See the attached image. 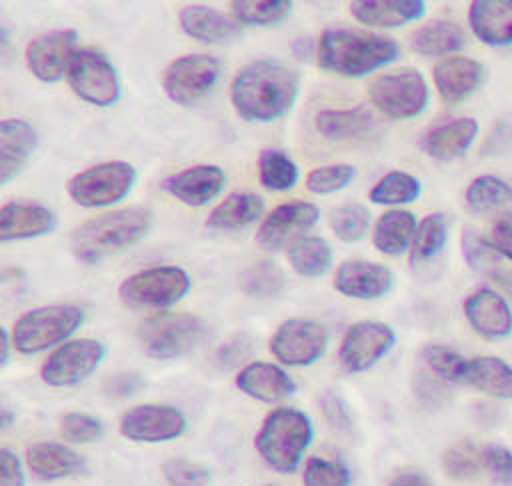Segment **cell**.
<instances>
[{"label":"cell","mask_w":512,"mask_h":486,"mask_svg":"<svg viewBox=\"0 0 512 486\" xmlns=\"http://www.w3.org/2000/svg\"><path fill=\"white\" fill-rule=\"evenodd\" d=\"M300 76L276 60H256L236 72L230 102L246 122H274L290 112L298 96Z\"/></svg>","instance_id":"obj_1"},{"label":"cell","mask_w":512,"mask_h":486,"mask_svg":"<svg viewBox=\"0 0 512 486\" xmlns=\"http://www.w3.org/2000/svg\"><path fill=\"white\" fill-rule=\"evenodd\" d=\"M400 56V46L394 38L354 30L328 28L318 40V64L342 76L358 78Z\"/></svg>","instance_id":"obj_2"},{"label":"cell","mask_w":512,"mask_h":486,"mask_svg":"<svg viewBox=\"0 0 512 486\" xmlns=\"http://www.w3.org/2000/svg\"><path fill=\"white\" fill-rule=\"evenodd\" d=\"M152 214L142 206L120 208L94 216L70 234V250L82 262H98L138 242L150 228Z\"/></svg>","instance_id":"obj_3"},{"label":"cell","mask_w":512,"mask_h":486,"mask_svg":"<svg viewBox=\"0 0 512 486\" xmlns=\"http://www.w3.org/2000/svg\"><path fill=\"white\" fill-rule=\"evenodd\" d=\"M312 436L314 426L308 414L298 408L280 406L262 420L254 436V448L272 470L290 474L300 466Z\"/></svg>","instance_id":"obj_4"},{"label":"cell","mask_w":512,"mask_h":486,"mask_svg":"<svg viewBox=\"0 0 512 486\" xmlns=\"http://www.w3.org/2000/svg\"><path fill=\"white\" fill-rule=\"evenodd\" d=\"M84 322V310L74 304H50L24 312L12 328V346L20 354H38L68 338Z\"/></svg>","instance_id":"obj_5"},{"label":"cell","mask_w":512,"mask_h":486,"mask_svg":"<svg viewBox=\"0 0 512 486\" xmlns=\"http://www.w3.org/2000/svg\"><path fill=\"white\" fill-rule=\"evenodd\" d=\"M206 336V324L184 312H158L138 328L142 350L156 360H172L194 350Z\"/></svg>","instance_id":"obj_6"},{"label":"cell","mask_w":512,"mask_h":486,"mask_svg":"<svg viewBox=\"0 0 512 486\" xmlns=\"http://www.w3.org/2000/svg\"><path fill=\"white\" fill-rule=\"evenodd\" d=\"M136 170L122 160L90 166L68 180V196L84 208H100L120 202L132 190Z\"/></svg>","instance_id":"obj_7"},{"label":"cell","mask_w":512,"mask_h":486,"mask_svg":"<svg viewBox=\"0 0 512 486\" xmlns=\"http://www.w3.org/2000/svg\"><path fill=\"white\" fill-rule=\"evenodd\" d=\"M190 290V276L178 266H152L130 274L118 288L124 304L134 308H166Z\"/></svg>","instance_id":"obj_8"},{"label":"cell","mask_w":512,"mask_h":486,"mask_svg":"<svg viewBox=\"0 0 512 486\" xmlns=\"http://www.w3.org/2000/svg\"><path fill=\"white\" fill-rule=\"evenodd\" d=\"M370 102L388 118H414L428 104V84L416 68L376 76L368 88Z\"/></svg>","instance_id":"obj_9"},{"label":"cell","mask_w":512,"mask_h":486,"mask_svg":"<svg viewBox=\"0 0 512 486\" xmlns=\"http://www.w3.org/2000/svg\"><path fill=\"white\" fill-rule=\"evenodd\" d=\"M68 84L78 98L92 106H112L120 98V80L112 62L90 48L76 50L68 72Z\"/></svg>","instance_id":"obj_10"},{"label":"cell","mask_w":512,"mask_h":486,"mask_svg":"<svg viewBox=\"0 0 512 486\" xmlns=\"http://www.w3.org/2000/svg\"><path fill=\"white\" fill-rule=\"evenodd\" d=\"M104 346L92 338L68 340L54 348L40 366V378L52 388H68L84 382L102 362Z\"/></svg>","instance_id":"obj_11"},{"label":"cell","mask_w":512,"mask_h":486,"mask_svg":"<svg viewBox=\"0 0 512 486\" xmlns=\"http://www.w3.org/2000/svg\"><path fill=\"white\" fill-rule=\"evenodd\" d=\"M328 328L318 320H284L270 338L272 356L284 366H310L328 348Z\"/></svg>","instance_id":"obj_12"},{"label":"cell","mask_w":512,"mask_h":486,"mask_svg":"<svg viewBox=\"0 0 512 486\" xmlns=\"http://www.w3.org/2000/svg\"><path fill=\"white\" fill-rule=\"evenodd\" d=\"M220 76V62L208 54H186L168 64L162 76L166 96L176 104H192L212 90Z\"/></svg>","instance_id":"obj_13"},{"label":"cell","mask_w":512,"mask_h":486,"mask_svg":"<svg viewBox=\"0 0 512 486\" xmlns=\"http://www.w3.org/2000/svg\"><path fill=\"white\" fill-rule=\"evenodd\" d=\"M394 330L376 320H362L352 324L342 336L338 348V360L342 368L350 374L366 372L380 358H384L394 346Z\"/></svg>","instance_id":"obj_14"},{"label":"cell","mask_w":512,"mask_h":486,"mask_svg":"<svg viewBox=\"0 0 512 486\" xmlns=\"http://www.w3.org/2000/svg\"><path fill=\"white\" fill-rule=\"evenodd\" d=\"M186 416L168 404H138L128 408L118 422V432L132 442L158 444L182 436Z\"/></svg>","instance_id":"obj_15"},{"label":"cell","mask_w":512,"mask_h":486,"mask_svg":"<svg viewBox=\"0 0 512 486\" xmlns=\"http://www.w3.org/2000/svg\"><path fill=\"white\" fill-rule=\"evenodd\" d=\"M76 40L74 30H52L32 38L24 52L28 70L42 82H58L68 72Z\"/></svg>","instance_id":"obj_16"},{"label":"cell","mask_w":512,"mask_h":486,"mask_svg":"<svg viewBox=\"0 0 512 486\" xmlns=\"http://www.w3.org/2000/svg\"><path fill=\"white\" fill-rule=\"evenodd\" d=\"M318 218L320 210L312 202H284L262 220L256 232V242L266 250H278L300 232L312 228Z\"/></svg>","instance_id":"obj_17"},{"label":"cell","mask_w":512,"mask_h":486,"mask_svg":"<svg viewBox=\"0 0 512 486\" xmlns=\"http://www.w3.org/2000/svg\"><path fill=\"white\" fill-rule=\"evenodd\" d=\"M390 268L368 260H346L336 268L334 288L356 300H376L392 288Z\"/></svg>","instance_id":"obj_18"},{"label":"cell","mask_w":512,"mask_h":486,"mask_svg":"<svg viewBox=\"0 0 512 486\" xmlns=\"http://www.w3.org/2000/svg\"><path fill=\"white\" fill-rule=\"evenodd\" d=\"M226 184V174L214 164H194L164 180V188L186 206H204L214 200Z\"/></svg>","instance_id":"obj_19"},{"label":"cell","mask_w":512,"mask_h":486,"mask_svg":"<svg viewBox=\"0 0 512 486\" xmlns=\"http://www.w3.org/2000/svg\"><path fill=\"white\" fill-rule=\"evenodd\" d=\"M56 228L54 212L36 202H6L0 208V240H26L50 234Z\"/></svg>","instance_id":"obj_20"},{"label":"cell","mask_w":512,"mask_h":486,"mask_svg":"<svg viewBox=\"0 0 512 486\" xmlns=\"http://www.w3.org/2000/svg\"><path fill=\"white\" fill-rule=\"evenodd\" d=\"M236 386L246 396L260 402H278L296 392L294 380L280 366L270 362H250L236 374Z\"/></svg>","instance_id":"obj_21"},{"label":"cell","mask_w":512,"mask_h":486,"mask_svg":"<svg viewBox=\"0 0 512 486\" xmlns=\"http://www.w3.org/2000/svg\"><path fill=\"white\" fill-rule=\"evenodd\" d=\"M464 314L472 328L486 338H504L512 332V312L504 298L488 288L476 290L464 302Z\"/></svg>","instance_id":"obj_22"},{"label":"cell","mask_w":512,"mask_h":486,"mask_svg":"<svg viewBox=\"0 0 512 486\" xmlns=\"http://www.w3.org/2000/svg\"><path fill=\"white\" fill-rule=\"evenodd\" d=\"M484 80V66L472 58L448 56L434 66V84L444 102H460Z\"/></svg>","instance_id":"obj_23"},{"label":"cell","mask_w":512,"mask_h":486,"mask_svg":"<svg viewBox=\"0 0 512 486\" xmlns=\"http://www.w3.org/2000/svg\"><path fill=\"white\" fill-rule=\"evenodd\" d=\"M36 148V130L18 118L0 122V182L8 184L30 160Z\"/></svg>","instance_id":"obj_24"},{"label":"cell","mask_w":512,"mask_h":486,"mask_svg":"<svg viewBox=\"0 0 512 486\" xmlns=\"http://www.w3.org/2000/svg\"><path fill=\"white\" fill-rule=\"evenodd\" d=\"M468 20L484 44H512V0H476L470 4Z\"/></svg>","instance_id":"obj_25"},{"label":"cell","mask_w":512,"mask_h":486,"mask_svg":"<svg viewBox=\"0 0 512 486\" xmlns=\"http://www.w3.org/2000/svg\"><path fill=\"white\" fill-rule=\"evenodd\" d=\"M26 464L40 480H58L82 470L84 460L72 448L58 442H34L26 448Z\"/></svg>","instance_id":"obj_26"},{"label":"cell","mask_w":512,"mask_h":486,"mask_svg":"<svg viewBox=\"0 0 512 486\" xmlns=\"http://www.w3.org/2000/svg\"><path fill=\"white\" fill-rule=\"evenodd\" d=\"M426 10L422 0H356L350 12L356 20L378 28H396L418 20Z\"/></svg>","instance_id":"obj_27"},{"label":"cell","mask_w":512,"mask_h":486,"mask_svg":"<svg viewBox=\"0 0 512 486\" xmlns=\"http://www.w3.org/2000/svg\"><path fill=\"white\" fill-rule=\"evenodd\" d=\"M182 30L200 42H226L238 34V22L210 6L188 4L178 14Z\"/></svg>","instance_id":"obj_28"},{"label":"cell","mask_w":512,"mask_h":486,"mask_svg":"<svg viewBox=\"0 0 512 486\" xmlns=\"http://www.w3.org/2000/svg\"><path fill=\"white\" fill-rule=\"evenodd\" d=\"M478 134L474 118H456L430 128L424 136V150L438 160H452L462 156Z\"/></svg>","instance_id":"obj_29"},{"label":"cell","mask_w":512,"mask_h":486,"mask_svg":"<svg viewBox=\"0 0 512 486\" xmlns=\"http://www.w3.org/2000/svg\"><path fill=\"white\" fill-rule=\"evenodd\" d=\"M264 200L252 192H234L218 202L206 218L210 230H238L260 218Z\"/></svg>","instance_id":"obj_30"},{"label":"cell","mask_w":512,"mask_h":486,"mask_svg":"<svg viewBox=\"0 0 512 486\" xmlns=\"http://www.w3.org/2000/svg\"><path fill=\"white\" fill-rule=\"evenodd\" d=\"M416 218L408 210H388L384 212L372 232V244L378 252L388 256L402 254L414 240Z\"/></svg>","instance_id":"obj_31"},{"label":"cell","mask_w":512,"mask_h":486,"mask_svg":"<svg viewBox=\"0 0 512 486\" xmlns=\"http://www.w3.org/2000/svg\"><path fill=\"white\" fill-rule=\"evenodd\" d=\"M464 384L496 398H512V366L496 356H478L468 360Z\"/></svg>","instance_id":"obj_32"},{"label":"cell","mask_w":512,"mask_h":486,"mask_svg":"<svg viewBox=\"0 0 512 486\" xmlns=\"http://www.w3.org/2000/svg\"><path fill=\"white\" fill-rule=\"evenodd\" d=\"M376 120L364 106L346 110H322L316 114V130L328 140L358 138L374 130Z\"/></svg>","instance_id":"obj_33"},{"label":"cell","mask_w":512,"mask_h":486,"mask_svg":"<svg viewBox=\"0 0 512 486\" xmlns=\"http://www.w3.org/2000/svg\"><path fill=\"white\" fill-rule=\"evenodd\" d=\"M410 46L424 56H444L464 46V32L450 20H434L410 36Z\"/></svg>","instance_id":"obj_34"},{"label":"cell","mask_w":512,"mask_h":486,"mask_svg":"<svg viewBox=\"0 0 512 486\" xmlns=\"http://www.w3.org/2000/svg\"><path fill=\"white\" fill-rule=\"evenodd\" d=\"M288 262L300 276H322L332 264V248L320 236H302L290 244Z\"/></svg>","instance_id":"obj_35"},{"label":"cell","mask_w":512,"mask_h":486,"mask_svg":"<svg viewBox=\"0 0 512 486\" xmlns=\"http://www.w3.org/2000/svg\"><path fill=\"white\" fill-rule=\"evenodd\" d=\"M466 204L472 212H490L512 206V186L498 176L484 174L466 188Z\"/></svg>","instance_id":"obj_36"},{"label":"cell","mask_w":512,"mask_h":486,"mask_svg":"<svg viewBox=\"0 0 512 486\" xmlns=\"http://www.w3.org/2000/svg\"><path fill=\"white\" fill-rule=\"evenodd\" d=\"M258 176L264 188L284 192L294 188V184L298 182V166L286 152L266 148L258 156Z\"/></svg>","instance_id":"obj_37"},{"label":"cell","mask_w":512,"mask_h":486,"mask_svg":"<svg viewBox=\"0 0 512 486\" xmlns=\"http://www.w3.org/2000/svg\"><path fill=\"white\" fill-rule=\"evenodd\" d=\"M420 196V182L416 176L400 170H392L384 174L370 190L368 200L374 204L396 206L414 202Z\"/></svg>","instance_id":"obj_38"},{"label":"cell","mask_w":512,"mask_h":486,"mask_svg":"<svg viewBox=\"0 0 512 486\" xmlns=\"http://www.w3.org/2000/svg\"><path fill=\"white\" fill-rule=\"evenodd\" d=\"M240 286L244 294L256 296V298H270L284 290L286 276L282 268L270 260H260L250 264L240 274Z\"/></svg>","instance_id":"obj_39"},{"label":"cell","mask_w":512,"mask_h":486,"mask_svg":"<svg viewBox=\"0 0 512 486\" xmlns=\"http://www.w3.org/2000/svg\"><path fill=\"white\" fill-rule=\"evenodd\" d=\"M232 16L238 24H252V26H270L284 20L290 10L292 2L286 0H234L230 2Z\"/></svg>","instance_id":"obj_40"},{"label":"cell","mask_w":512,"mask_h":486,"mask_svg":"<svg viewBox=\"0 0 512 486\" xmlns=\"http://www.w3.org/2000/svg\"><path fill=\"white\" fill-rule=\"evenodd\" d=\"M448 224L442 214H428L416 226V234L410 248L412 262H424L434 258L446 242Z\"/></svg>","instance_id":"obj_41"},{"label":"cell","mask_w":512,"mask_h":486,"mask_svg":"<svg viewBox=\"0 0 512 486\" xmlns=\"http://www.w3.org/2000/svg\"><path fill=\"white\" fill-rule=\"evenodd\" d=\"M330 228L342 242H358L370 226V214L362 204H344L330 212Z\"/></svg>","instance_id":"obj_42"},{"label":"cell","mask_w":512,"mask_h":486,"mask_svg":"<svg viewBox=\"0 0 512 486\" xmlns=\"http://www.w3.org/2000/svg\"><path fill=\"white\" fill-rule=\"evenodd\" d=\"M482 466V450H478L468 440L450 446L442 456V468L454 480H470L478 476Z\"/></svg>","instance_id":"obj_43"},{"label":"cell","mask_w":512,"mask_h":486,"mask_svg":"<svg viewBox=\"0 0 512 486\" xmlns=\"http://www.w3.org/2000/svg\"><path fill=\"white\" fill-rule=\"evenodd\" d=\"M424 364L446 382H464V372L468 360L456 350L442 344H428L422 350Z\"/></svg>","instance_id":"obj_44"},{"label":"cell","mask_w":512,"mask_h":486,"mask_svg":"<svg viewBox=\"0 0 512 486\" xmlns=\"http://www.w3.org/2000/svg\"><path fill=\"white\" fill-rule=\"evenodd\" d=\"M350 470L336 460L322 456H310L304 462L302 484L304 486H350Z\"/></svg>","instance_id":"obj_45"},{"label":"cell","mask_w":512,"mask_h":486,"mask_svg":"<svg viewBox=\"0 0 512 486\" xmlns=\"http://www.w3.org/2000/svg\"><path fill=\"white\" fill-rule=\"evenodd\" d=\"M356 176V168L350 164H326L306 174V188L312 194H332L346 188Z\"/></svg>","instance_id":"obj_46"},{"label":"cell","mask_w":512,"mask_h":486,"mask_svg":"<svg viewBox=\"0 0 512 486\" xmlns=\"http://www.w3.org/2000/svg\"><path fill=\"white\" fill-rule=\"evenodd\" d=\"M60 434L68 442L86 444L94 442L104 434V424L100 418L86 412H66L58 422Z\"/></svg>","instance_id":"obj_47"},{"label":"cell","mask_w":512,"mask_h":486,"mask_svg":"<svg viewBox=\"0 0 512 486\" xmlns=\"http://www.w3.org/2000/svg\"><path fill=\"white\" fill-rule=\"evenodd\" d=\"M162 476L168 486H208L210 470L204 464L186 460V458H170L162 464Z\"/></svg>","instance_id":"obj_48"},{"label":"cell","mask_w":512,"mask_h":486,"mask_svg":"<svg viewBox=\"0 0 512 486\" xmlns=\"http://www.w3.org/2000/svg\"><path fill=\"white\" fill-rule=\"evenodd\" d=\"M484 468L500 484H512V450L500 444H490L482 448Z\"/></svg>","instance_id":"obj_49"},{"label":"cell","mask_w":512,"mask_h":486,"mask_svg":"<svg viewBox=\"0 0 512 486\" xmlns=\"http://www.w3.org/2000/svg\"><path fill=\"white\" fill-rule=\"evenodd\" d=\"M142 386H144V380L140 378V374H136V372H118V374H112L104 380L102 390H104L106 396H112V398H128V396L136 394Z\"/></svg>","instance_id":"obj_50"},{"label":"cell","mask_w":512,"mask_h":486,"mask_svg":"<svg viewBox=\"0 0 512 486\" xmlns=\"http://www.w3.org/2000/svg\"><path fill=\"white\" fill-rule=\"evenodd\" d=\"M320 404H322V412H324V416H326V420H328V424L332 428L344 432V430H348L352 426V418H350L348 408H346V404H344V400L340 396L328 392V394L322 396Z\"/></svg>","instance_id":"obj_51"},{"label":"cell","mask_w":512,"mask_h":486,"mask_svg":"<svg viewBox=\"0 0 512 486\" xmlns=\"http://www.w3.org/2000/svg\"><path fill=\"white\" fill-rule=\"evenodd\" d=\"M0 476H2V486H26L24 468L18 456L8 448L0 450Z\"/></svg>","instance_id":"obj_52"},{"label":"cell","mask_w":512,"mask_h":486,"mask_svg":"<svg viewBox=\"0 0 512 486\" xmlns=\"http://www.w3.org/2000/svg\"><path fill=\"white\" fill-rule=\"evenodd\" d=\"M486 242L502 256L512 260V216H504L494 222L490 238Z\"/></svg>","instance_id":"obj_53"},{"label":"cell","mask_w":512,"mask_h":486,"mask_svg":"<svg viewBox=\"0 0 512 486\" xmlns=\"http://www.w3.org/2000/svg\"><path fill=\"white\" fill-rule=\"evenodd\" d=\"M250 348V340L246 336H234L232 340H228L226 344H222L216 352V358L222 364H232L236 360H240Z\"/></svg>","instance_id":"obj_54"},{"label":"cell","mask_w":512,"mask_h":486,"mask_svg":"<svg viewBox=\"0 0 512 486\" xmlns=\"http://www.w3.org/2000/svg\"><path fill=\"white\" fill-rule=\"evenodd\" d=\"M388 486H434L432 480L418 470H404L396 474Z\"/></svg>","instance_id":"obj_55"},{"label":"cell","mask_w":512,"mask_h":486,"mask_svg":"<svg viewBox=\"0 0 512 486\" xmlns=\"http://www.w3.org/2000/svg\"><path fill=\"white\" fill-rule=\"evenodd\" d=\"M490 278L512 300V270L510 268H492L490 270Z\"/></svg>","instance_id":"obj_56"},{"label":"cell","mask_w":512,"mask_h":486,"mask_svg":"<svg viewBox=\"0 0 512 486\" xmlns=\"http://www.w3.org/2000/svg\"><path fill=\"white\" fill-rule=\"evenodd\" d=\"M10 344H12V336L8 334L6 328H2V356H0L2 366H6L10 360Z\"/></svg>","instance_id":"obj_57"},{"label":"cell","mask_w":512,"mask_h":486,"mask_svg":"<svg viewBox=\"0 0 512 486\" xmlns=\"http://www.w3.org/2000/svg\"><path fill=\"white\" fill-rule=\"evenodd\" d=\"M12 422H14V414L4 406V408H2V418H0V426H2V430H6Z\"/></svg>","instance_id":"obj_58"}]
</instances>
